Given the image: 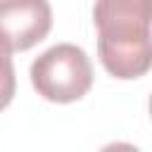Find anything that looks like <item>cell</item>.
Here are the masks:
<instances>
[{
    "label": "cell",
    "mask_w": 152,
    "mask_h": 152,
    "mask_svg": "<svg viewBox=\"0 0 152 152\" xmlns=\"http://www.w3.org/2000/svg\"><path fill=\"white\" fill-rule=\"evenodd\" d=\"M152 0H95L97 55L107 74L121 81L140 78L152 64Z\"/></svg>",
    "instance_id": "obj_1"
},
{
    "label": "cell",
    "mask_w": 152,
    "mask_h": 152,
    "mask_svg": "<svg viewBox=\"0 0 152 152\" xmlns=\"http://www.w3.org/2000/svg\"><path fill=\"white\" fill-rule=\"evenodd\" d=\"M31 86L50 102H76L93 86V64L83 48L57 43L33 59Z\"/></svg>",
    "instance_id": "obj_2"
},
{
    "label": "cell",
    "mask_w": 152,
    "mask_h": 152,
    "mask_svg": "<svg viewBox=\"0 0 152 152\" xmlns=\"http://www.w3.org/2000/svg\"><path fill=\"white\" fill-rule=\"evenodd\" d=\"M52 28L48 0H0V36L12 52H24L40 43Z\"/></svg>",
    "instance_id": "obj_3"
},
{
    "label": "cell",
    "mask_w": 152,
    "mask_h": 152,
    "mask_svg": "<svg viewBox=\"0 0 152 152\" xmlns=\"http://www.w3.org/2000/svg\"><path fill=\"white\" fill-rule=\"evenodd\" d=\"M14 90H17V76L12 64V50L7 40L0 36V112L12 102Z\"/></svg>",
    "instance_id": "obj_4"
}]
</instances>
